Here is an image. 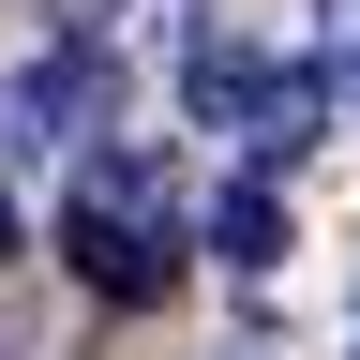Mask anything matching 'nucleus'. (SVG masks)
Segmentation results:
<instances>
[{"label": "nucleus", "mask_w": 360, "mask_h": 360, "mask_svg": "<svg viewBox=\"0 0 360 360\" xmlns=\"http://www.w3.org/2000/svg\"><path fill=\"white\" fill-rule=\"evenodd\" d=\"M60 255H75V285H105V300H165L180 285V165L150 150V135H120V150H90L75 165V210H60Z\"/></svg>", "instance_id": "obj_1"}, {"label": "nucleus", "mask_w": 360, "mask_h": 360, "mask_svg": "<svg viewBox=\"0 0 360 360\" xmlns=\"http://www.w3.org/2000/svg\"><path fill=\"white\" fill-rule=\"evenodd\" d=\"M180 90H195V120L240 165H300L315 135H330V75H315V60H255L240 30H195V45H180Z\"/></svg>", "instance_id": "obj_2"}, {"label": "nucleus", "mask_w": 360, "mask_h": 360, "mask_svg": "<svg viewBox=\"0 0 360 360\" xmlns=\"http://www.w3.org/2000/svg\"><path fill=\"white\" fill-rule=\"evenodd\" d=\"M105 90H120V75H105V45H90V30H75V45H45V60H15V75H0V165L75 150V135L105 120Z\"/></svg>", "instance_id": "obj_3"}, {"label": "nucleus", "mask_w": 360, "mask_h": 360, "mask_svg": "<svg viewBox=\"0 0 360 360\" xmlns=\"http://www.w3.org/2000/svg\"><path fill=\"white\" fill-rule=\"evenodd\" d=\"M195 255H225V270H270V255H285V195H270V165L225 180V195L195 210Z\"/></svg>", "instance_id": "obj_4"}, {"label": "nucleus", "mask_w": 360, "mask_h": 360, "mask_svg": "<svg viewBox=\"0 0 360 360\" xmlns=\"http://www.w3.org/2000/svg\"><path fill=\"white\" fill-rule=\"evenodd\" d=\"M0 270H15V195H0Z\"/></svg>", "instance_id": "obj_5"}]
</instances>
